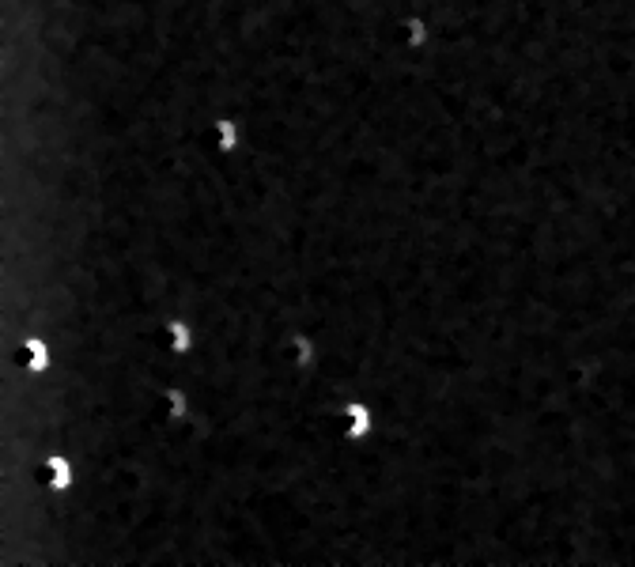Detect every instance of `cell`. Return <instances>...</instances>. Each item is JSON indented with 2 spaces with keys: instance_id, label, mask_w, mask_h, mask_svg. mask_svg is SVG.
Here are the masks:
<instances>
[{
  "instance_id": "1",
  "label": "cell",
  "mask_w": 635,
  "mask_h": 567,
  "mask_svg": "<svg viewBox=\"0 0 635 567\" xmlns=\"http://www.w3.org/2000/svg\"><path fill=\"white\" fill-rule=\"evenodd\" d=\"M341 416H348V439H352V443H360L363 435L371 431V420H375V413H371L367 405H360V401L344 405V413H341Z\"/></svg>"
},
{
  "instance_id": "2",
  "label": "cell",
  "mask_w": 635,
  "mask_h": 567,
  "mask_svg": "<svg viewBox=\"0 0 635 567\" xmlns=\"http://www.w3.org/2000/svg\"><path fill=\"white\" fill-rule=\"evenodd\" d=\"M50 473H53V488H57V492H65V488H69L72 481H76V477H72V465H69V458H65V454H53L50 462Z\"/></svg>"
},
{
  "instance_id": "3",
  "label": "cell",
  "mask_w": 635,
  "mask_h": 567,
  "mask_svg": "<svg viewBox=\"0 0 635 567\" xmlns=\"http://www.w3.org/2000/svg\"><path fill=\"white\" fill-rule=\"evenodd\" d=\"M167 329H171L174 352H189V326L186 322H167Z\"/></svg>"
}]
</instances>
